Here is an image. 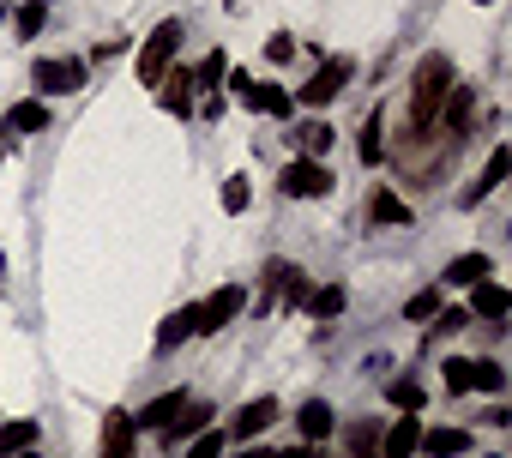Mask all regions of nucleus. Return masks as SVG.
<instances>
[{
  "mask_svg": "<svg viewBox=\"0 0 512 458\" xmlns=\"http://www.w3.org/2000/svg\"><path fill=\"white\" fill-rule=\"evenodd\" d=\"M272 422H278V398H253V404H241V410H235L229 434H235V440H260Z\"/></svg>",
  "mask_w": 512,
  "mask_h": 458,
  "instance_id": "nucleus-8",
  "label": "nucleus"
},
{
  "mask_svg": "<svg viewBox=\"0 0 512 458\" xmlns=\"http://www.w3.org/2000/svg\"><path fill=\"white\" fill-rule=\"evenodd\" d=\"M241 302H247V296H241V284H223V290H211V296L193 308V332H223V326L241 314Z\"/></svg>",
  "mask_w": 512,
  "mask_h": 458,
  "instance_id": "nucleus-5",
  "label": "nucleus"
},
{
  "mask_svg": "<svg viewBox=\"0 0 512 458\" xmlns=\"http://www.w3.org/2000/svg\"><path fill=\"white\" fill-rule=\"evenodd\" d=\"M344 284H326V290H308V308H314V320H338L344 314Z\"/></svg>",
  "mask_w": 512,
  "mask_h": 458,
  "instance_id": "nucleus-25",
  "label": "nucleus"
},
{
  "mask_svg": "<svg viewBox=\"0 0 512 458\" xmlns=\"http://www.w3.org/2000/svg\"><path fill=\"white\" fill-rule=\"evenodd\" d=\"M494 272V260L488 254H458L452 266H446V284H458V290H470V284H482Z\"/></svg>",
  "mask_w": 512,
  "mask_h": 458,
  "instance_id": "nucleus-17",
  "label": "nucleus"
},
{
  "mask_svg": "<svg viewBox=\"0 0 512 458\" xmlns=\"http://www.w3.org/2000/svg\"><path fill=\"white\" fill-rule=\"evenodd\" d=\"M332 422H338V416H332V404H326V398H308V404L296 410V428H302V440H314V446L332 434Z\"/></svg>",
  "mask_w": 512,
  "mask_h": 458,
  "instance_id": "nucleus-13",
  "label": "nucleus"
},
{
  "mask_svg": "<svg viewBox=\"0 0 512 458\" xmlns=\"http://www.w3.org/2000/svg\"><path fill=\"white\" fill-rule=\"evenodd\" d=\"M404 314H410V320H434V314H440V290H416V296L404 302Z\"/></svg>",
  "mask_w": 512,
  "mask_h": 458,
  "instance_id": "nucleus-32",
  "label": "nucleus"
},
{
  "mask_svg": "<svg viewBox=\"0 0 512 458\" xmlns=\"http://www.w3.org/2000/svg\"><path fill=\"white\" fill-rule=\"evenodd\" d=\"M133 446H139L133 410H109V416H103V458H133Z\"/></svg>",
  "mask_w": 512,
  "mask_h": 458,
  "instance_id": "nucleus-7",
  "label": "nucleus"
},
{
  "mask_svg": "<svg viewBox=\"0 0 512 458\" xmlns=\"http://www.w3.org/2000/svg\"><path fill=\"white\" fill-rule=\"evenodd\" d=\"M290 55H296V43H290V37H266V61H272V67H284Z\"/></svg>",
  "mask_w": 512,
  "mask_h": 458,
  "instance_id": "nucleus-36",
  "label": "nucleus"
},
{
  "mask_svg": "<svg viewBox=\"0 0 512 458\" xmlns=\"http://www.w3.org/2000/svg\"><path fill=\"white\" fill-rule=\"evenodd\" d=\"M470 115H476V91L452 79V91H446V103H440V115H434V121H446V133H458V139H464V133H470Z\"/></svg>",
  "mask_w": 512,
  "mask_h": 458,
  "instance_id": "nucleus-10",
  "label": "nucleus"
},
{
  "mask_svg": "<svg viewBox=\"0 0 512 458\" xmlns=\"http://www.w3.org/2000/svg\"><path fill=\"white\" fill-rule=\"evenodd\" d=\"M205 422H211V404H181V410H175V422H169L163 434H169V446H175V440H193Z\"/></svg>",
  "mask_w": 512,
  "mask_h": 458,
  "instance_id": "nucleus-20",
  "label": "nucleus"
},
{
  "mask_svg": "<svg viewBox=\"0 0 512 458\" xmlns=\"http://www.w3.org/2000/svg\"><path fill=\"white\" fill-rule=\"evenodd\" d=\"M235 458H284L278 446H253V452H235Z\"/></svg>",
  "mask_w": 512,
  "mask_h": 458,
  "instance_id": "nucleus-38",
  "label": "nucleus"
},
{
  "mask_svg": "<svg viewBox=\"0 0 512 458\" xmlns=\"http://www.w3.org/2000/svg\"><path fill=\"white\" fill-rule=\"evenodd\" d=\"M241 103H247V109H260V115H290V109H296L290 91H278V85H253V79L241 85Z\"/></svg>",
  "mask_w": 512,
  "mask_h": 458,
  "instance_id": "nucleus-16",
  "label": "nucleus"
},
{
  "mask_svg": "<svg viewBox=\"0 0 512 458\" xmlns=\"http://www.w3.org/2000/svg\"><path fill=\"white\" fill-rule=\"evenodd\" d=\"M181 404H187V392H163V398H151V404H145V410H139L133 422H139V428H169Z\"/></svg>",
  "mask_w": 512,
  "mask_h": 458,
  "instance_id": "nucleus-19",
  "label": "nucleus"
},
{
  "mask_svg": "<svg viewBox=\"0 0 512 458\" xmlns=\"http://www.w3.org/2000/svg\"><path fill=\"white\" fill-rule=\"evenodd\" d=\"M284 458H320V446L308 440V446H296V452H284Z\"/></svg>",
  "mask_w": 512,
  "mask_h": 458,
  "instance_id": "nucleus-39",
  "label": "nucleus"
},
{
  "mask_svg": "<svg viewBox=\"0 0 512 458\" xmlns=\"http://www.w3.org/2000/svg\"><path fill=\"white\" fill-rule=\"evenodd\" d=\"M476 7H488V0H476Z\"/></svg>",
  "mask_w": 512,
  "mask_h": 458,
  "instance_id": "nucleus-41",
  "label": "nucleus"
},
{
  "mask_svg": "<svg viewBox=\"0 0 512 458\" xmlns=\"http://www.w3.org/2000/svg\"><path fill=\"white\" fill-rule=\"evenodd\" d=\"M37 434H43V422H7V428H0V458H19V452H31L37 446Z\"/></svg>",
  "mask_w": 512,
  "mask_h": 458,
  "instance_id": "nucleus-18",
  "label": "nucleus"
},
{
  "mask_svg": "<svg viewBox=\"0 0 512 458\" xmlns=\"http://www.w3.org/2000/svg\"><path fill=\"white\" fill-rule=\"evenodd\" d=\"M223 446H229L223 428H199V434L187 440V458H223Z\"/></svg>",
  "mask_w": 512,
  "mask_h": 458,
  "instance_id": "nucleus-30",
  "label": "nucleus"
},
{
  "mask_svg": "<svg viewBox=\"0 0 512 458\" xmlns=\"http://www.w3.org/2000/svg\"><path fill=\"white\" fill-rule=\"evenodd\" d=\"M157 103H163L169 115H187V109H193V73H181V67L163 73V79H157Z\"/></svg>",
  "mask_w": 512,
  "mask_h": 458,
  "instance_id": "nucleus-12",
  "label": "nucleus"
},
{
  "mask_svg": "<svg viewBox=\"0 0 512 458\" xmlns=\"http://www.w3.org/2000/svg\"><path fill=\"white\" fill-rule=\"evenodd\" d=\"M31 79H37L49 97L79 91V85H85V61H37V67H31Z\"/></svg>",
  "mask_w": 512,
  "mask_h": 458,
  "instance_id": "nucleus-9",
  "label": "nucleus"
},
{
  "mask_svg": "<svg viewBox=\"0 0 512 458\" xmlns=\"http://www.w3.org/2000/svg\"><path fill=\"white\" fill-rule=\"evenodd\" d=\"M506 308H512L506 284H494V278L470 284V314H476V320H506Z\"/></svg>",
  "mask_w": 512,
  "mask_h": 458,
  "instance_id": "nucleus-11",
  "label": "nucleus"
},
{
  "mask_svg": "<svg viewBox=\"0 0 512 458\" xmlns=\"http://www.w3.org/2000/svg\"><path fill=\"white\" fill-rule=\"evenodd\" d=\"M229 73V55L223 49H211L205 61H199V73H193V91H217V79Z\"/></svg>",
  "mask_w": 512,
  "mask_h": 458,
  "instance_id": "nucleus-27",
  "label": "nucleus"
},
{
  "mask_svg": "<svg viewBox=\"0 0 512 458\" xmlns=\"http://www.w3.org/2000/svg\"><path fill=\"white\" fill-rule=\"evenodd\" d=\"M470 386L500 398V392H506V374H500V362H488V356H482V362H470Z\"/></svg>",
  "mask_w": 512,
  "mask_h": 458,
  "instance_id": "nucleus-29",
  "label": "nucleus"
},
{
  "mask_svg": "<svg viewBox=\"0 0 512 458\" xmlns=\"http://www.w3.org/2000/svg\"><path fill=\"white\" fill-rule=\"evenodd\" d=\"M49 127V109L43 103H19V109H7V133L19 139V133H43Z\"/></svg>",
  "mask_w": 512,
  "mask_h": 458,
  "instance_id": "nucleus-21",
  "label": "nucleus"
},
{
  "mask_svg": "<svg viewBox=\"0 0 512 458\" xmlns=\"http://www.w3.org/2000/svg\"><path fill=\"white\" fill-rule=\"evenodd\" d=\"M278 187H284L290 199H326V193H332V169H326L320 157H296V163L278 175Z\"/></svg>",
  "mask_w": 512,
  "mask_h": 458,
  "instance_id": "nucleus-4",
  "label": "nucleus"
},
{
  "mask_svg": "<svg viewBox=\"0 0 512 458\" xmlns=\"http://www.w3.org/2000/svg\"><path fill=\"white\" fill-rule=\"evenodd\" d=\"M428 458H458V452H470V434L464 428H422V440H416Z\"/></svg>",
  "mask_w": 512,
  "mask_h": 458,
  "instance_id": "nucleus-14",
  "label": "nucleus"
},
{
  "mask_svg": "<svg viewBox=\"0 0 512 458\" xmlns=\"http://www.w3.org/2000/svg\"><path fill=\"white\" fill-rule=\"evenodd\" d=\"M193 338V308H175L163 326H157V350H175V344H187Z\"/></svg>",
  "mask_w": 512,
  "mask_h": 458,
  "instance_id": "nucleus-22",
  "label": "nucleus"
},
{
  "mask_svg": "<svg viewBox=\"0 0 512 458\" xmlns=\"http://www.w3.org/2000/svg\"><path fill=\"white\" fill-rule=\"evenodd\" d=\"M332 139H338V133H332L326 121H308V127H296V145H302V157H326V151H332Z\"/></svg>",
  "mask_w": 512,
  "mask_h": 458,
  "instance_id": "nucleus-23",
  "label": "nucleus"
},
{
  "mask_svg": "<svg viewBox=\"0 0 512 458\" xmlns=\"http://www.w3.org/2000/svg\"><path fill=\"white\" fill-rule=\"evenodd\" d=\"M19 458H37V446H31V452H19Z\"/></svg>",
  "mask_w": 512,
  "mask_h": 458,
  "instance_id": "nucleus-40",
  "label": "nucleus"
},
{
  "mask_svg": "<svg viewBox=\"0 0 512 458\" xmlns=\"http://www.w3.org/2000/svg\"><path fill=\"white\" fill-rule=\"evenodd\" d=\"M247 199H253V187H247V175H229V181H223V211L235 217V211H247Z\"/></svg>",
  "mask_w": 512,
  "mask_h": 458,
  "instance_id": "nucleus-31",
  "label": "nucleus"
},
{
  "mask_svg": "<svg viewBox=\"0 0 512 458\" xmlns=\"http://www.w3.org/2000/svg\"><path fill=\"white\" fill-rule=\"evenodd\" d=\"M416 440H422V422H416V416H398V422L386 428V440H380V458H410Z\"/></svg>",
  "mask_w": 512,
  "mask_h": 458,
  "instance_id": "nucleus-15",
  "label": "nucleus"
},
{
  "mask_svg": "<svg viewBox=\"0 0 512 458\" xmlns=\"http://www.w3.org/2000/svg\"><path fill=\"white\" fill-rule=\"evenodd\" d=\"M386 398H392V410H404V416H416V410L428 404L422 380H392V386H386Z\"/></svg>",
  "mask_w": 512,
  "mask_h": 458,
  "instance_id": "nucleus-26",
  "label": "nucleus"
},
{
  "mask_svg": "<svg viewBox=\"0 0 512 458\" xmlns=\"http://www.w3.org/2000/svg\"><path fill=\"white\" fill-rule=\"evenodd\" d=\"M446 392H476V386H470V362H464V356H452V362H446Z\"/></svg>",
  "mask_w": 512,
  "mask_h": 458,
  "instance_id": "nucleus-34",
  "label": "nucleus"
},
{
  "mask_svg": "<svg viewBox=\"0 0 512 458\" xmlns=\"http://www.w3.org/2000/svg\"><path fill=\"white\" fill-rule=\"evenodd\" d=\"M446 91H452V61L446 55H422L416 61V79H410V133L416 139L434 133V115H440Z\"/></svg>",
  "mask_w": 512,
  "mask_h": 458,
  "instance_id": "nucleus-1",
  "label": "nucleus"
},
{
  "mask_svg": "<svg viewBox=\"0 0 512 458\" xmlns=\"http://www.w3.org/2000/svg\"><path fill=\"white\" fill-rule=\"evenodd\" d=\"M482 422H488V428H512V410H506V404H494V410H488Z\"/></svg>",
  "mask_w": 512,
  "mask_h": 458,
  "instance_id": "nucleus-37",
  "label": "nucleus"
},
{
  "mask_svg": "<svg viewBox=\"0 0 512 458\" xmlns=\"http://www.w3.org/2000/svg\"><path fill=\"white\" fill-rule=\"evenodd\" d=\"M506 169H512V145H494L488 169H482V175H476V181H470V187L458 193V205H464V211H476V205H482V199H488V193H494V187L506 181Z\"/></svg>",
  "mask_w": 512,
  "mask_h": 458,
  "instance_id": "nucleus-6",
  "label": "nucleus"
},
{
  "mask_svg": "<svg viewBox=\"0 0 512 458\" xmlns=\"http://www.w3.org/2000/svg\"><path fill=\"white\" fill-rule=\"evenodd\" d=\"M380 127H386V115H380V109H368L362 139H356V145H362V163H380V151H386V145H380Z\"/></svg>",
  "mask_w": 512,
  "mask_h": 458,
  "instance_id": "nucleus-28",
  "label": "nucleus"
},
{
  "mask_svg": "<svg viewBox=\"0 0 512 458\" xmlns=\"http://www.w3.org/2000/svg\"><path fill=\"white\" fill-rule=\"evenodd\" d=\"M464 326H470V308H440V314H434V332H440V338H446V332H464Z\"/></svg>",
  "mask_w": 512,
  "mask_h": 458,
  "instance_id": "nucleus-33",
  "label": "nucleus"
},
{
  "mask_svg": "<svg viewBox=\"0 0 512 458\" xmlns=\"http://www.w3.org/2000/svg\"><path fill=\"white\" fill-rule=\"evenodd\" d=\"M181 37H187V31H181V19H163V25L145 37V49H139V67H133V73H139V85H157V79L169 73V61H175Z\"/></svg>",
  "mask_w": 512,
  "mask_h": 458,
  "instance_id": "nucleus-2",
  "label": "nucleus"
},
{
  "mask_svg": "<svg viewBox=\"0 0 512 458\" xmlns=\"http://www.w3.org/2000/svg\"><path fill=\"white\" fill-rule=\"evenodd\" d=\"M43 19H49V13H43V0H25V7H19V31H25V37H37Z\"/></svg>",
  "mask_w": 512,
  "mask_h": 458,
  "instance_id": "nucleus-35",
  "label": "nucleus"
},
{
  "mask_svg": "<svg viewBox=\"0 0 512 458\" xmlns=\"http://www.w3.org/2000/svg\"><path fill=\"white\" fill-rule=\"evenodd\" d=\"M368 217H380V223H410V205H404L398 193L374 187V199H368Z\"/></svg>",
  "mask_w": 512,
  "mask_h": 458,
  "instance_id": "nucleus-24",
  "label": "nucleus"
},
{
  "mask_svg": "<svg viewBox=\"0 0 512 458\" xmlns=\"http://www.w3.org/2000/svg\"><path fill=\"white\" fill-rule=\"evenodd\" d=\"M350 73H356V61H350V55H332V61H326V67H320L296 97H290V103H302V109H326V103L350 85Z\"/></svg>",
  "mask_w": 512,
  "mask_h": 458,
  "instance_id": "nucleus-3",
  "label": "nucleus"
}]
</instances>
